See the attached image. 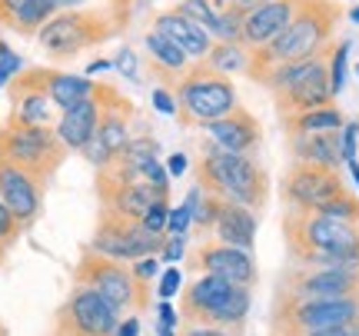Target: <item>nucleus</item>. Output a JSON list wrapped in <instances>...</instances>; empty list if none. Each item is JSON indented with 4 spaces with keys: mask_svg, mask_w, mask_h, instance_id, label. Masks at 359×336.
Listing matches in <instances>:
<instances>
[{
    "mask_svg": "<svg viewBox=\"0 0 359 336\" xmlns=\"http://www.w3.org/2000/svg\"><path fill=\"white\" fill-rule=\"evenodd\" d=\"M359 293V270L346 267H306L290 276L286 297H353Z\"/></svg>",
    "mask_w": 359,
    "mask_h": 336,
    "instance_id": "obj_18",
    "label": "nucleus"
},
{
    "mask_svg": "<svg viewBox=\"0 0 359 336\" xmlns=\"http://www.w3.org/2000/svg\"><path fill=\"white\" fill-rule=\"evenodd\" d=\"M24 7H27V0H0V24L17 30V20H20Z\"/></svg>",
    "mask_w": 359,
    "mask_h": 336,
    "instance_id": "obj_41",
    "label": "nucleus"
},
{
    "mask_svg": "<svg viewBox=\"0 0 359 336\" xmlns=\"http://www.w3.org/2000/svg\"><path fill=\"white\" fill-rule=\"evenodd\" d=\"M100 116H103V100L97 97V90H93L90 100L64 110L60 120L53 123V130H57V137L64 140L67 150H77L80 154V150L93 140V133H97V127H100Z\"/></svg>",
    "mask_w": 359,
    "mask_h": 336,
    "instance_id": "obj_24",
    "label": "nucleus"
},
{
    "mask_svg": "<svg viewBox=\"0 0 359 336\" xmlns=\"http://www.w3.org/2000/svg\"><path fill=\"white\" fill-rule=\"evenodd\" d=\"M167 220H170V196H160V200H154V207L143 213L140 227L150 233H167Z\"/></svg>",
    "mask_w": 359,
    "mask_h": 336,
    "instance_id": "obj_34",
    "label": "nucleus"
},
{
    "mask_svg": "<svg viewBox=\"0 0 359 336\" xmlns=\"http://www.w3.org/2000/svg\"><path fill=\"white\" fill-rule=\"evenodd\" d=\"M257 230H259V217L257 210L240 207V203H219V217L217 227H213V240L219 243L240 246V250H250L257 246Z\"/></svg>",
    "mask_w": 359,
    "mask_h": 336,
    "instance_id": "obj_26",
    "label": "nucleus"
},
{
    "mask_svg": "<svg viewBox=\"0 0 359 336\" xmlns=\"http://www.w3.org/2000/svg\"><path fill=\"white\" fill-rule=\"evenodd\" d=\"M150 100H154L156 114L177 116V97H173V90H167V87H154V90H150Z\"/></svg>",
    "mask_w": 359,
    "mask_h": 336,
    "instance_id": "obj_40",
    "label": "nucleus"
},
{
    "mask_svg": "<svg viewBox=\"0 0 359 336\" xmlns=\"http://www.w3.org/2000/svg\"><path fill=\"white\" fill-rule=\"evenodd\" d=\"M74 283L97 290V293L110 300L120 313L147 310V307H150V286L137 283V276H133V270H130V263L100 257V253H93L90 246L80 253V260H77Z\"/></svg>",
    "mask_w": 359,
    "mask_h": 336,
    "instance_id": "obj_9",
    "label": "nucleus"
},
{
    "mask_svg": "<svg viewBox=\"0 0 359 336\" xmlns=\"http://www.w3.org/2000/svg\"><path fill=\"white\" fill-rule=\"evenodd\" d=\"M343 20V7L336 0H303L296 17L286 24L280 37L259 47V51H250V70L246 77L250 80H263L269 67L276 64H293V60H309V57H320L333 47L336 27Z\"/></svg>",
    "mask_w": 359,
    "mask_h": 336,
    "instance_id": "obj_1",
    "label": "nucleus"
},
{
    "mask_svg": "<svg viewBox=\"0 0 359 336\" xmlns=\"http://www.w3.org/2000/svg\"><path fill=\"white\" fill-rule=\"evenodd\" d=\"M180 336H236V330H223V326H210V323H183Z\"/></svg>",
    "mask_w": 359,
    "mask_h": 336,
    "instance_id": "obj_43",
    "label": "nucleus"
},
{
    "mask_svg": "<svg viewBox=\"0 0 359 336\" xmlns=\"http://www.w3.org/2000/svg\"><path fill=\"white\" fill-rule=\"evenodd\" d=\"M303 0H269V4H259L243 17V47L250 51H259L273 40L280 37L286 24L296 17Z\"/></svg>",
    "mask_w": 359,
    "mask_h": 336,
    "instance_id": "obj_19",
    "label": "nucleus"
},
{
    "mask_svg": "<svg viewBox=\"0 0 359 336\" xmlns=\"http://www.w3.org/2000/svg\"><path fill=\"white\" fill-rule=\"evenodd\" d=\"M43 190L47 187L37 177H30L27 170H20L17 163L0 156V196H4L7 210L17 217V223L24 230L37 220L40 210H43Z\"/></svg>",
    "mask_w": 359,
    "mask_h": 336,
    "instance_id": "obj_15",
    "label": "nucleus"
},
{
    "mask_svg": "<svg viewBox=\"0 0 359 336\" xmlns=\"http://www.w3.org/2000/svg\"><path fill=\"white\" fill-rule=\"evenodd\" d=\"M349 20H353V24H359V4H356V7H349Z\"/></svg>",
    "mask_w": 359,
    "mask_h": 336,
    "instance_id": "obj_50",
    "label": "nucleus"
},
{
    "mask_svg": "<svg viewBox=\"0 0 359 336\" xmlns=\"http://www.w3.org/2000/svg\"><path fill=\"white\" fill-rule=\"evenodd\" d=\"M183 290V273H180L177 263H170L167 270L156 276V297L160 300H173Z\"/></svg>",
    "mask_w": 359,
    "mask_h": 336,
    "instance_id": "obj_35",
    "label": "nucleus"
},
{
    "mask_svg": "<svg viewBox=\"0 0 359 336\" xmlns=\"http://www.w3.org/2000/svg\"><path fill=\"white\" fill-rule=\"evenodd\" d=\"M190 270L200 273H213V276H223L236 286H253L257 283V260L250 250H240V246L219 243V240H203L190 253Z\"/></svg>",
    "mask_w": 359,
    "mask_h": 336,
    "instance_id": "obj_13",
    "label": "nucleus"
},
{
    "mask_svg": "<svg viewBox=\"0 0 359 336\" xmlns=\"http://www.w3.org/2000/svg\"><path fill=\"white\" fill-rule=\"evenodd\" d=\"M259 4H269V0H233L230 7H236V11L250 13V11H253V7H259Z\"/></svg>",
    "mask_w": 359,
    "mask_h": 336,
    "instance_id": "obj_48",
    "label": "nucleus"
},
{
    "mask_svg": "<svg viewBox=\"0 0 359 336\" xmlns=\"http://www.w3.org/2000/svg\"><path fill=\"white\" fill-rule=\"evenodd\" d=\"M127 27V17L114 11H60L37 30L40 51L50 60H74L90 47H100L114 40Z\"/></svg>",
    "mask_w": 359,
    "mask_h": 336,
    "instance_id": "obj_4",
    "label": "nucleus"
},
{
    "mask_svg": "<svg viewBox=\"0 0 359 336\" xmlns=\"http://www.w3.org/2000/svg\"><path fill=\"white\" fill-rule=\"evenodd\" d=\"M7 90H11V116H7L11 123H24V127H53V123L60 120V114H64L34 80L27 77V67L7 83Z\"/></svg>",
    "mask_w": 359,
    "mask_h": 336,
    "instance_id": "obj_16",
    "label": "nucleus"
},
{
    "mask_svg": "<svg viewBox=\"0 0 359 336\" xmlns=\"http://www.w3.org/2000/svg\"><path fill=\"white\" fill-rule=\"evenodd\" d=\"M203 60L213 67V70H219V74L236 77V74H246V70H250V47H243V43H223V40H217V43H213V51L206 53Z\"/></svg>",
    "mask_w": 359,
    "mask_h": 336,
    "instance_id": "obj_28",
    "label": "nucleus"
},
{
    "mask_svg": "<svg viewBox=\"0 0 359 336\" xmlns=\"http://www.w3.org/2000/svg\"><path fill=\"white\" fill-rule=\"evenodd\" d=\"M130 270H133V276H137V283H156V276H160V257H143L137 260V263H130Z\"/></svg>",
    "mask_w": 359,
    "mask_h": 336,
    "instance_id": "obj_37",
    "label": "nucleus"
},
{
    "mask_svg": "<svg viewBox=\"0 0 359 336\" xmlns=\"http://www.w3.org/2000/svg\"><path fill=\"white\" fill-rule=\"evenodd\" d=\"M167 170H170V177H183L187 173V167H190V160H187V154H170L167 160Z\"/></svg>",
    "mask_w": 359,
    "mask_h": 336,
    "instance_id": "obj_45",
    "label": "nucleus"
},
{
    "mask_svg": "<svg viewBox=\"0 0 359 336\" xmlns=\"http://www.w3.org/2000/svg\"><path fill=\"white\" fill-rule=\"evenodd\" d=\"M67 154L70 150L53 127H24V123H11V120L0 127V156L27 170L30 177H37L43 187L64 167Z\"/></svg>",
    "mask_w": 359,
    "mask_h": 336,
    "instance_id": "obj_7",
    "label": "nucleus"
},
{
    "mask_svg": "<svg viewBox=\"0 0 359 336\" xmlns=\"http://www.w3.org/2000/svg\"><path fill=\"white\" fill-rule=\"evenodd\" d=\"M20 223H17V217H13L11 210H7V203H4V196H0V260L7 257V250H11L13 243H17V236H20Z\"/></svg>",
    "mask_w": 359,
    "mask_h": 336,
    "instance_id": "obj_33",
    "label": "nucleus"
},
{
    "mask_svg": "<svg viewBox=\"0 0 359 336\" xmlns=\"http://www.w3.org/2000/svg\"><path fill=\"white\" fill-rule=\"evenodd\" d=\"M286 243L303 267H346L359 270V223L326 213H286Z\"/></svg>",
    "mask_w": 359,
    "mask_h": 336,
    "instance_id": "obj_2",
    "label": "nucleus"
},
{
    "mask_svg": "<svg viewBox=\"0 0 359 336\" xmlns=\"http://www.w3.org/2000/svg\"><path fill=\"white\" fill-rule=\"evenodd\" d=\"M359 323V293L353 297H286L276 307V336H309Z\"/></svg>",
    "mask_w": 359,
    "mask_h": 336,
    "instance_id": "obj_8",
    "label": "nucleus"
},
{
    "mask_svg": "<svg viewBox=\"0 0 359 336\" xmlns=\"http://www.w3.org/2000/svg\"><path fill=\"white\" fill-rule=\"evenodd\" d=\"M203 133L210 137V143L217 150H226V154H250L257 156L259 143H263V127L259 120L246 107H236L226 116H219L213 123H206Z\"/></svg>",
    "mask_w": 359,
    "mask_h": 336,
    "instance_id": "obj_17",
    "label": "nucleus"
},
{
    "mask_svg": "<svg viewBox=\"0 0 359 336\" xmlns=\"http://www.w3.org/2000/svg\"><path fill=\"white\" fill-rule=\"evenodd\" d=\"M330 60V57H326ZM276 110L280 116L286 114H303V110H316V107H326L333 104L336 97L330 90V64H320L309 77H303L296 87H290L286 93H276Z\"/></svg>",
    "mask_w": 359,
    "mask_h": 336,
    "instance_id": "obj_23",
    "label": "nucleus"
},
{
    "mask_svg": "<svg viewBox=\"0 0 359 336\" xmlns=\"http://www.w3.org/2000/svg\"><path fill=\"white\" fill-rule=\"evenodd\" d=\"M93 187H97L100 210L114 213V217H123V220H133V223L143 220V213L154 207V200L170 196V194H163V190H156L154 183H147V180L116 183V180H110V177H103V173L93 177Z\"/></svg>",
    "mask_w": 359,
    "mask_h": 336,
    "instance_id": "obj_14",
    "label": "nucleus"
},
{
    "mask_svg": "<svg viewBox=\"0 0 359 336\" xmlns=\"http://www.w3.org/2000/svg\"><path fill=\"white\" fill-rule=\"evenodd\" d=\"M339 130L336 133H293L290 137V154L293 163H313L323 170H346L343 147H339Z\"/></svg>",
    "mask_w": 359,
    "mask_h": 336,
    "instance_id": "obj_25",
    "label": "nucleus"
},
{
    "mask_svg": "<svg viewBox=\"0 0 359 336\" xmlns=\"http://www.w3.org/2000/svg\"><path fill=\"white\" fill-rule=\"evenodd\" d=\"M147 183H154L156 190H163V194H170V170L167 163L156 156V160H150V163H143V173H140Z\"/></svg>",
    "mask_w": 359,
    "mask_h": 336,
    "instance_id": "obj_36",
    "label": "nucleus"
},
{
    "mask_svg": "<svg viewBox=\"0 0 359 336\" xmlns=\"http://www.w3.org/2000/svg\"><path fill=\"white\" fill-rule=\"evenodd\" d=\"M156 320H160V330H177L180 326V313L173 310L170 300H160V303H156Z\"/></svg>",
    "mask_w": 359,
    "mask_h": 336,
    "instance_id": "obj_44",
    "label": "nucleus"
},
{
    "mask_svg": "<svg viewBox=\"0 0 359 336\" xmlns=\"http://www.w3.org/2000/svg\"><path fill=\"white\" fill-rule=\"evenodd\" d=\"M156 336H177V330H160V326H156Z\"/></svg>",
    "mask_w": 359,
    "mask_h": 336,
    "instance_id": "obj_51",
    "label": "nucleus"
},
{
    "mask_svg": "<svg viewBox=\"0 0 359 336\" xmlns=\"http://www.w3.org/2000/svg\"><path fill=\"white\" fill-rule=\"evenodd\" d=\"M143 47H147V57H150V74H154L167 90H173L177 87V80L190 70V53L180 47L177 40H170L167 34H160V30H147V37H143Z\"/></svg>",
    "mask_w": 359,
    "mask_h": 336,
    "instance_id": "obj_21",
    "label": "nucleus"
},
{
    "mask_svg": "<svg viewBox=\"0 0 359 336\" xmlns=\"http://www.w3.org/2000/svg\"><path fill=\"white\" fill-rule=\"evenodd\" d=\"M0 336H7V333H4V326H0Z\"/></svg>",
    "mask_w": 359,
    "mask_h": 336,
    "instance_id": "obj_53",
    "label": "nucleus"
},
{
    "mask_svg": "<svg viewBox=\"0 0 359 336\" xmlns=\"http://www.w3.org/2000/svg\"><path fill=\"white\" fill-rule=\"evenodd\" d=\"M349 51H353V43L349 40H339V43H333L330 47V90H333V97H339V93L346 90V70H349Z\"/></svg>",
    "mask_w": 359,
    "mask_h": 336,
    "instance_id": "obj_29",
    "label": "nucleus"
},
{
    "mask_svg": "<svg viewBox=\"0 0 359 336\" xmlns=\"http://www.w3.org/2000/svg\"><path fill=\"white\" fill-rule=\"evenodd\" d=\"M339 147H343V160H356L359 150V120H346V127L339 130Z\"/></svg>",
    "mask_w": 359,
    "mask_h": 336,
    "instance_id": "obj_38",
    "label": "nucleus"
},
{
    "mask_svg": "<svg viewBox=\"0 0 359 336\" xmlns=\"http://www.w3.org/2000/svg\"><path fill=\"white\" fill-rule=\"evenodd\" d=\"M120 320H123V313L110 300L77 283L70 290L67 303L57 310L50 336H114Z\"/></svg>",
    "mask_w": 359,
    "mask_h": 336,
    "instance_id": "obj_10",
    "label": "nucleus"
},
{
    "mask_svg": "<svg viewBox=\"0 0 359 336\" xmlns=\"http://www.w3.org/2000/svg\"><path fill=\"white\" fill-rule=\"evenodd\" d=\"M154 30H160V34H167L170 40H177L183 51L190 53V60H203L206 53L213 51V34L206 30L203 24H196V20H190L183 11H177V7H170V11H160L154 17Z\"/></svg>",
    "mask_w": 359,
    "mask_h": 336,
    "instance_id": "obj_22",
    "label": "nucleus"
},
{
    "mask_svg": "<svg viewBox=\"0 0 359 336\" xmlns=\"http://www.w3.org/2000/svg\"><path fill=\"white\" fill-rule=\"evenodd\" d=\"M283 130L293 137V133H336V130L346 127V114L336 104L316 107V110H303V114H286L280 116Z\"/></svg>",
    "mask_w": 359,
    "mask_h": 336,
    "instance_id": "obj_27",
    "label": "nucleus"
},
{
    "mask_svg": "<svg viewBox=\"0 0 359 336\" xmlns=\"http://www.w3.org/2000/svg\"><path fill=\"white\" fill-rule=\"evenodd\" d=\"M114 336H140V316H127V320H120Z\"/></svg>",
    "mask_w": 359,
    "mask_h": 336,
    "instance_id": "obj_46",
    "label": "nucleus"
},
{
    "mask_svg": "<svg viewBox=\"0 0 359 336\" xmlns=\"http://www.w3.org/2000/svg\"><path fill=\"white\" fill-rule=\"evenodd\" d=\"M219 203H223V200H217V196L200 194V200H196V210H193V230L203 233V236H210V233H213V227H217Z\"/></svg>",
    "mask_w": 359,
    "mask_h": 336,
    "instance_id": "obj_30",
    "label": "nucleus"
},
{
    "mask_svg": "<svg viewBox=\"0 0 359 336\" xmlns=\"http://www.w3.org/2000/svg\"><path fill=\"white\" fill-rule=\"evenodd\" d=\"M187 236H177V233H167V240H163V250H160V260L163 263H177V260L187 257Z\"/></svg>",
    "mask_w": 359,
    "mask_h": 336,
    "instance_id": "obj_39",
    "label": "nucleus"
},
{
    "mask_svg": "<svg viewBox=\"0 0 359 336\" xmlns=\"http://www.w3.org/2000/svg\"><path fill=\"white\" fill-rule=\"evenodd\" d=\"M346 170H349V177H353V183L359 187V160H346Z\"/></svg>",
    "mask_w": 359,
    "mask_h": 336,
    "instance_id": "obj_49",
    "label": "nucleus"
},
{
    "mask_svg": "<svg viewBox=\"0 0 359 336\" xmlns=\"http://www.w3.org/2000/svg\"><path fill=\"white\" fill-rule=\"evenodd\" d=\"M196 187L223 203H240L250 210H263L269 196V177L257 156L226 154L213 143H203V154L196 160Z\"/></svg>",
    "mask_w": 359,
    "mask_h": 336,
    "instance_id": "obj_3",
    "label": "nucleus"
},
{
    "mask_svg": "<svg viewBox=\"0 0 359 336\" xmlns=\"http://www.w3.org/2000/svg\"><path fill=\"white\" fill-rule=\"evenodd\" d=\"M346 190L349 187L343 173L313 167V163H293L290 173L283 177V200L290 210H299V213H316Z\"/></svg>",
    "mask_w": 359,
    "mask_h": 336,
    "instance_id": "obj_12",
    "label": "nucleus"
},
{
    "mask_svg": "<svg viewBox=\"0 0 359 336\" xmlns=\"http://www.w3.org/2000/svg\"><path fill=\"white\" fill-rule=\"evenodd\" d=\"M250 286H236L223 276L203 273L196 276L180 297V320L183 323H210L223 330H240L250 316Z\"/></svg>",
    "mask_w": 359,
    "mask_h": 336,
    "instance_id": "obj_6",
    "label": "nucleus"
},
{
    "mask_svg": "<svg viewBox=\"0 0 359 336\" xmlns=\"http://www.w3.org/2000/svg\"><path fill=\"white\" fill-rule=\"evenodd\" d=\"M356 77H359V64H356Z\"/></svg>",
    "mask_w": 359,
    "mask_h": 336,
    "instance_id": "obj_54",
    "label": "nucleus"
},
{
    "mask_svg": "<svg viewBox=\"0 0 359 336\" xmlns=\"http://www.w3.org/2000/svg\"><path fill=\"white\" fill-rule=\"evenodd\" d=\"M27 77L34 80L60 110H70V107L83 104L97 90V83L90 77L70 74V70H57V67H27Z\"/></svg>",
    "mask_w": 359,
    "mask_h": 336,
    "instance_id": "obj_20",
    "label": "nucleus"
},
{
    "mask_svg": "<svg viewBox=\"0 0 359 336\" xmlns=\"http://www.w3.org/2000/svg\"><path fill=\"white\" fill-rule=\"evenodd\" d=\"M177 11H183L190 20H196V24H203L210 34H213V27H217V17L219 11L210 4V0H180L177 4Z\"/></svg>",
    "mask_w": 359,
    "mask_h": 336,
    "instance_id": "obj_31",
    "label": "nucleus"
},
{
    "mask_svg": "<svg viewBox=\"0 0 359 336\" xmlns=\"http://www.w3.org/2000/svg\"><path fill=\"white\" fill-rule=\"evenodd\" d=\"M173 97H177L180 123L183 127H200V130L240 107V93H236L233 77L213 70L206 60H193L190 70L177 80Z\"/></svg>",
    "mask_w": 359,
    "mask_h": 336,
    "instance_id": "obj_5",
    "label": "nucleus"
},
{
    "mask_svg": "<svg viewBox=\"0 0 359 336\" xmlns=\"http://www.w3.org/2000/svg\"><path fill=\"white\" fill-rule=\"evenodd\" d=\"M114 67V60H103V57H97L93 64H87V70H83V77H93V74H103V70H110Z\"/></svg>",
    "mask_w": 359,
    "mask_h": 336,
    "instance_id": "obj_47",
    "label": "nucleus"
},
{
    "mask_svg": "<svg viewBox=\"0 0 359 336\" xmlns=\"http://www.w3.org/2000/svg\"><path fill=\"white\" fill-rule=\"evenodd\" d=\"M316 213H326V217H336V220L359 223V196H353L346 190V194H339L336 200H330V203L323 210H316Z\"/></svg>",
    "mask_w": 359,
    "mask_h": 336,
    "instance_id": "obj_32",
    "label": "nucleus"
},
{
    "mask_svg": "<svg viewBox=\"0 0 359 336\" xmlns=\"http://www.w3.org/2000/svg\"><path fill=\"white\" fill-rule=\"evenodd\" d=\"M114 67L123 74V77H130V80H140V70H137V57H133V51L130 47H123V51L116 53V60H114Z\"/></svg>",
    "mask_w": 359,
    "mask_h": 336,
    "instance_id": "obj_42",
    "label": "nucleus"
},
{
    "mask_svg": "<svg viewBox=\"0 0 359 336\" xmlns=\"http://www.w3.org/2000/svg\"><path fill=\"white\" fill-rule=\"evenodd\" d=\"M353 333H356V336H359V323H353Z\"/></svg>",
    "mask_w": 359,
    "mask_h": 336,
    "instance_id": "obj_52",
    "label": "nucleus"
},
{
    "mask_svg": "<svg viewBox=\"0 0 359 336\" xmlns=\"http://www.w3.org/2000/svg\"><path fill=\"white\" fill-rule=\"evenodd\" d=\"M163 240H167V233H150L143 230L140 223L123 220V217H114V213L100 210L97 230H93L87 246L93 253H100V257L120 260V263H137L143 257H160Z\"/></svg>",
    "mask_w": 359,
    "mask_h": 336,
    "instance_id": "obj_11",
    "label": "nucleus"
}]
</instances>
